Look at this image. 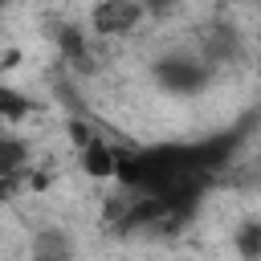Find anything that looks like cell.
Segmentation results:
<instances>
[{
	"mask_svg": "<svg viewBox=\"0 0 261 261\" xmlns=\"http://www.w3.org/2000/svg\"><path fill=\"white\" fill-rule=\"evenodd\" d=\"M155 82L171 94H200L212 82V65L196 53H167L155 61Z\"/></svg>",
	"mask_w": 261,
	"mask_h": 261,
	"instance_id": "1",
	"label": "cell"
},
{
	"mask_svg": "<svg viewBox=\"0 0 261 261\" xmlns=\"http://www.w3.org/2000/svg\"><path fill=\"white\" fill-rule=\"evenodd\" d=\"M139 20H143V4H130V0H106L94 8L98 33H130Z\"/></svg>",
	"mask_w": 261,
	"mask_h": 261,
	"instance_id": "2",
	"label": "cell"
},
{
	"mask_svg": "<svg viewBox=\"0 0 261 261\" xmlns=\"http://www.w3.org/2000/svg\"><path fill=\"white\" fill-rule=\"evenodd\" d=\"M29 261H73V237L57 224L49 228H37L33 232V249H29Z\"/></svg>",
	"mask_w": 261,
	"mask_h": 261,
	"instance_id": "3",
	"label": "cell"
},
{
	"mask_svg": "<svg viewBox=\"0 0 261 261\" xmlns=\"http://www.w3.org/2000/svg\"><path fill=\"white\" fill-rule=\"evenodd\" d=\"M82 171H86L90 179H114V175H118V151H114L102 135H94V139L82 147Z\"/></svg>",
	"mask_w": 261,
	"mask_h": 261,
	"instance_id": "4",
	"label": "cell"
},
{
	"mask_svg": "<svg viewBox=\"0 0 261 261\" xmlns=\"http://www.w3.org/2000/svg\"><path fill=\"white\" fill-rule=\"evenodd\" d=\"M29 163V147L16 135H0V179H16Z\"/></svg>",
	"mask_w": 261,
	"mask_h": 261,
	"instance_id": "5",
	"label": "cell"
},
{
	"mask_svg": "<svg viewBox=\"0 0 261 261\" xmlns=\"http://www.w3.org/2000/svg\"><path fill=\"white\" fill-rule=\"evenodd\" d=\"M232 245L245 261H261V220H241L232 232Z\"/></svg>",
	"mask_w": 261,
	"mask_h": 261,
	"instance_id": "6",
	"label": "cell"
},
{
	"mask_svg": "<svg viewBox=\"0 0 261 261\" xmlns=\"http://www.w3.org/2000/svg\"><path fill=\"white\" fill-rule=\"evenodd\" d=\"M57 49L65 53V61H73V65H82L86 61V37H82V29H61L57 33Z\"/></svg>",
	"mask_w": 261,
	"mask_h": 261,
	"instance_id": "7",
	"label": "cell"
},
{
	"mask_svg": "<svg viewBox=\"0 0 261 261\" xmlns=\"http://www.w3.org/2000/svg\"><path fill=\"white\" fill-rule=\"evenodd\" d=\"M24 114H29V98L16 94V90H8V86H0V126L4 122H16Z\"/></svg>",
	"mask_w": 261,
	"mask_h": 261,
	"instance_id": "8",
	"label": "cell"
}]
</instances>
